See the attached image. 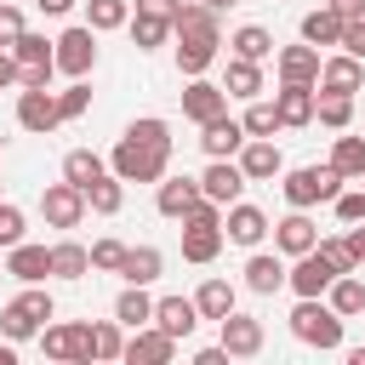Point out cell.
<instances>
[{
	"instance_id": "cell-1",
	"label": "cell",
	"mask_w": 365,
	"mask_h": 365,
	"mask_svg": "<svg viewBox=\"0 0 365 365\" xmlns=\"http://www.w3.org/2000/svg\"><path fill=\"white\" fill-rule=\"evenodd\" d=\"M165 160H171V125L165 120H131L125 125V137L114 143V154H108V165H114V177H125V182H160L165 177Z\"/></svg>"
},
{
	"instance_id": "cell-2",
	"label": "cell",
	"mask_w": 365,
	"mask_h": 365,
	"mask_svg": "<svg viewBox=\"0 0 365 365\" xmlns=\"http://www.w3.org/2000/svg\"><path fill=\"white\" fill-rule=\"evenodd\" d=\"M171 34H177V74H205L217 63V46H222V29H217V6L205 0H182L177 17H171Z\"/></svg>"
},
{
	"instance_id": "cell-3",
	"label": "cell",
	"mask_w": 365,
	"mask_h": 365,
	"mask_svg": "<svg viewBox=\"0 0 365 365\" xmlns=\"http://www.w3.org/2000/svg\"><path fill=\"white\" fill-rule=\"evenodd\" d=\"M222 205L217 200H200L188 217H182V257L188 262H211L217 251H222Z\"/></svg>"
},
{
	"instance_id": "cell-4",
	"label": "cell",
	"mask_w": 365,
	"mask_h": 365,
	"mask_svg": "<svg viewBox=\"0 0 365 365\" xmlns=\"http://www.w3.org/2000/svg\"><path fill=\"white\" fill-rule=\"evenodd\" d=\"M57 314V302L40 291V285H29L23 297H11L6 308H0V331H6V342H29V336H40L46 331V319Z\"/></svg>"
},
{
	"instance_id": "cell-5",
	"label": "cell",
	"mask_w": 365,
	"mask_h": 365,
	"mask_svg": "<svg viewBox=\"0 0 365 365\" xmlns=\"http://www.w3.org/2000/svg\"><path fill=\"white\" fill-rule=\"evenodd\" d=\"M291 331H297V342H308V348H342V314H336L325 297H302L297 314H291Z\"/></svg>"
},
{
	"instance_id": "cell-6",
	"label": "cell",
	"mask_w": 365,
	"mask_h": 365,
	"mask_svg": "<svg viewBox=\"0 0 365 365\" xmlns=\"http://www.w3.org/2000/svg\"><path fill=\"white\" fill-rule=\"evenodd\" d=\"M342 182H348V177H342L336 165H297V171H285L279 188H285V200H291L297 211H308V205H319V200H336Z\"/></svg>"
},
{
	"instance_id": "cell-7",
	"label": "cell",
	"mask_w": 365,
	"mask_h": 365,
	"mask_svg": "<svg viewBox=\"0 0 365 365\" xmlns=\"http://www.w3.org/2000/svg\"><path fill=\"white\" fill-rule=\"evenodd\" d=\"M97 68V29L91 23H80V29H63L57 34V74H68V80H86Z\"/></svg>"
},
{
	"instance_id": "cell-8",
	"label": "cell",
	"mask_w": 365,
	"mask_h": 365,
	"mask_svg": "<svg viewBox=\"0 0 365 365\" xmlns=\"http://www.w3.org/2000/svg\"><path fill=\"white\" fill-rule=\"evenodd\" d=\"M17 125L34 131V137L57 131V125H63V114H57V91H51V86H23V91H17Z\"/></svg>"
},
{
	"instance_id": "cell-9",
	"label": "cell",
	"mask_w": 365,
	"mask_h": 365,
	"mask_svg": "<svg viewBox=\"0 0 365 365\" xmlns=\"http://www.w3.org/2000/svg\"><path fill=\"white\" fill-rule=\"evenodd\" d=\"M40 354L46 359H68V365H91V325H46L40 331Z\"/></svg>"
},
{
	"instance_id": "cell-10",
	"label": "cell",
	"mask_w": 365,
	"mask_h": 365,
	"mask_svg": "<svg viewBox=\"0 0 365 365\" xmlns=\"http://www.w3.org/2000/svg\"><path fill=\"white\" fill-rule=\"evenodd\" d=\"M40 217H46L51 228H80V217H86V188H74L68 177L51 182V188H40Z\"/></svg>"
},
{
	"instance_id": "cell-11",
	"label": "cell",
	"mask_w": 365,
	"mask_h": 365,
	"mask_svg": "<svg viewBox=\"0 0 365 365\" xmlns=\"http://www.w3.org/2000/svg\"><path fill=\"white\" fill-rule=\"evenodd\" d=\"M222 234L234 240V245H262L268 234H274V222H268V211H257V205H245V200H234L228 211H222Z\"/></svg>"
},
{
	"instance_id": "cell-12",
	"label": "cell",
	"mask_w": 365,
	"mask_h": 365,
	"mask_svg": "<svg viewBox=\"0 0 365 365\" xmlns=\"http://www.w3.org/2000/svg\"><path fill=\"white\" fill-rule=\"evenodd\" d=\"M171 354H177V336H171V331H160V325H137L120 359H125V365H165Z\"/></svg>"
},
{
	"instance_id": "cell-13",
	"label": "cell",
	"mask_w": 365,
	"mask_h": 365,
	"mask_svg": "<svg viewBox=\"0 0 365 365\" xmlns=\"http://www.w3.org/2000/svg\"><path fill=\"white\" fill-rule=\"evenodd\" d=\"M240 171H245V182H268V177H279V171H285L279 143H274V137H245V148H240Z\"/></svg>"
},
{
	"instance_id": "cell-14",
	"label": "cell",
	"mask_w": 365,
	"mask_h": 365,
	"mask_svg": "<svg viewBox=\"0 0 365 365\" xmlns=\"http://www.w3.org/2000/svg\"><path fill=\"white\" fill-rule=\"evenodd\" d=\"M217 331H222V348H228V359H251V354H262V319H251V314H228V319H217Z\"/></svg>"
},
{
	"instance_id": "cell-15",
	"label": "cell",
	"mask_w": 365,
	"mask_h": 365,
	"mask_svg": "<svg viewBox=\"0 0 365 365\" xmlns=\"http://www.w3.org/2000/svg\"><path fill=\"white\" fill-rule=\"evenodd\" d=\"M319 63H325V57H319V46H308V40H302V46H285V51L274 57V68H279L285 86H319Z\"/></svg>"
},
{
	"instance_id": "cell-16",
	"label": "cell",
	"mask_w": 365,
	"mask_h": 365,
	"mask_svg": "<svg viewBox=\"0 0 365 365\" xmlns=\"http://www.w3.org/2000/svg\"><path fill=\"white\" fill-rule=\"evenodd\" d=\"M182 114H188L194 125H205V120H217V114H228V91L194 74V80L182 86Z\"/></svg>"
},
{
	"instance_id": "cell-17",
	"label": "cell",
	"mask_w": 365,
	"mask_h": 365,
	"mask_svg": "<svg viewBox=\"0 0 365 365\" xmlns=\"http://www.w3.org/2000/svg\"><path fill=\"white\" fill-rule=\"evenodd\" d=\"M200 148H205L211 160H234V154L245 148V120H228V114L205 120V125H200Z\"/></svg>"
},
{
	"instance_id": "cell-18",
	"label": "cell",
	"mask_w": 365,
	"mask_h": 365,
	"mask_svg": "<svg viewBox=\"0 0 365 365\" xmlns=\"http://www.w3.org/2000/svg\"><path fill=\"white\" fill-rule=\"evenodd\" d=\"M240 188H245V171H240V160H211V165H205V177H200V194H205V200H217L222 211L240 200Z\"/></svg>"
},
{
	"instance_id": "cell-19",
	"label": "cell",
	"mask_w": 365,
	"mask_h": 365,
	"mask_svg": "<svg viewBox=\"0 0 365 365\" xmlns=\"http://www.w3.org/2000/svg\"><path fill=\"white\" fill-rule=\"evenodd\" d=\"M331 279H336V268H331V262L319 257V245H314V251H302V257H297V268H291V279H285V285H291L297 297H325V291H331Z\"/></svg>"
},
{
	"instance_id": "cell-20",
	"label": "cell",
	"mask_w": 365,
	"mask_h": 365,
	"mask_svg": "<svg viewBox=\"0 0 365 365\" xmlns=\"http://www.w3.org/2000/svg\"><path fill=\"white\" fill-rule=\"evenodd\" d=\"M274 245H279L285 257H302V251H314V245H319V228H314V217L291 205V217H279V222H274Z\"/></svg>"
},
{
	"instance_id": "cell-21",
	"label": "cell",
	"mask_w": 365,
	"mask_h": 365,
	"mask_svg": "<svg viewBox=\"0 0 365 365\" xmlns=\"http://www.w3.org/2000/svg\"><path fill=\"white\" fill-rule=\"evenodd\" d=\"M6 274L23 279V285H40V279L51 274V245H29V240H17V245L6 251Z\"/></svg>"
},
{
	"instance_id": "cell-22",
	"label": "cell",
	"mask_w": 365,
	"mask_h": 365,
	"mask_svg": "<svg viewBox=\"0 0 365 365\" xmlns=\"http://www.w3.org/2000/svg\"><path fill=\"white\" fill-rule=\"evenodd\" d=\"M200 200H205V194H200V177H165V182H160V194H154L160 217H177V222H182Z\"/></svg>"
},
{
	"instance_id": "cell-23",
	"label": "cell",
	"mask_w": 365,
	"mask_h": 365,
	"mask_svg": "<svg viewBox=\"0 0 365 365\" xmlns=\"http://www.w3.org/2000/svg\"><path fill=\"white\" fill-rule=\"evenodd\" d=\"M154 325L182 342V336H194V325H200V302H194V297H160V302H154Z\"/></svg>"
},
{
	"instance_id": "cell-24",
	"label": "cell",
	"mask_w": 365,
	"mask_h": 365,
	"mask_svg": "<svg viewBox=\"0 0 365 365\" xmlns=\"http://www.w3.org/2000/svg\"><path fill=\"white\" fill-rule=\"evenodd\" d=\"M359 86H365V63H359V57L342 51V57H325V63H319V91H342V97H354Z\"/></svg>"
},
{
	"instance_id": "cell-25",
	"label": "cell",
	"mask_w": 365,
	"mask_h": 365,
	"mask_svg": "<svg viewBox=\"0 0 365 365\" xmlns=\"http://www.w3.org/2000/svg\"><path fill=\"white\" fill-rule=\"evenodd\" d=\"M285 279H291V268H285L274 251H251V262H245V285H251L257 297H274Z\"/></svg>"
},
{
	"instance_id": "cell-26",
	"label": "cell",
	"mask_w": 365,
	"mask_h": 365,
	"mask_svg": "<svg viewBox=\"0 0 365 365\" xmlns=\"http://www.w3.org/2000/svg\"><path fill=\"white\" fill-rule=\"evenodd\" d=\"M274 103H279V120H285V125H308L319 91H314V86H285V80H279V97H274Z\"/></svg>"
},
{
	"instance_id": "cell-27",
	"label": "cell",
	"mask_w": 365,
	"mask_h": 365,
	"mask_svg": "<svg viewBox=\"0 0 365 365\" xmlns=\"http://www.w3.org/2000/svg\"><path fill=\"white\" fill-rule=\"evenodd\" d=\"M160 268H165V257H160L154 245H137V251H125L120 279H125V285H154V279H160Z\"/></svg>"
},
{
	"instance_id": "cell-28",
	"label": "cell",
	"mask_w": 365,
	"mask_h": 365,
	"mask_svg": "<svg viewBox=\"0 0 365 365\" xmlns=\"http://www.w3.org/2000/svg\"><path fill=\"white\" fill-rule=\"evenodd\" d=\"M114 319L131 325V331H137V325H154V297H148L143 285H125V291L114 297Z\"/></svg>"
},
{
	"instance_id": "cell-29",
	"label": "cell",
	"mask_w": 365,
	"mask_h": 365,
	"mask_svg": "<svg viewBox=\"0 0 365 365\" xmlns=\"http://www.w3.org/2000/svg\"><path fill=\"white\" fill-rule=\"evenodd\" d=\"M342 23H348V17H336L331 6H319V11L302 17V40H308V46H342Z\"/></svg>"
},
{
	"instance_id": "cell-30",
	"label": "cell",
	"mask_w": 365,
	"mask_h": 365,
	"mask_svg": "<svg viewBox=\"0 0 365 365\" xmlns=\"http://www.w3.org/2000/svg\"><path fill=\"white\" fill-rule=\"evenodd\" d=\"M86 205L97 211V217H114L120 205H125V177H114V171H103L91 188H86Z\"/></svg>"
},
{
	"instance_id": "cell-31",
	"label": "cell",
	"mask_w": 365,
	"mask_h": 365,
	"mask_svg": "<svg viewBox=\"0 0 365 365\" xmlns=\"http://www.w3.org/2000/svg\"><path fill=\"white\" fill-rule=\"evenodd\" d=\"M325 302H331L342 319L365 314V279H354V274H336V279H331V291H325Z\"/></svg>"
},
{
	"instance_id": "cell-32",
	"label": "cell",
	"mask_w": 365,
	"mask_h": 365,
	"mask_svg": "<svg viewBox=\"0 0 365 365\" xmlns=\"http://www.w3.org/2000/svg\"><path fill=\"white\" fill-rule=\"evenodd\" d=\"M125 29H131L137 51H154V46H165V40H171V17H160V11H137Z\"/></svg>"
},
{
	"instance_id": "cell-33",
	"label": "cell",
	"mask_w": 365,
	"mask_h": 365,
	"mask_svg": "<svg viewBox=\"0 0 365 365\" xmlns=\"http://www.w3.org/2000/svg\"><path fill=\"white\" fill-rule=\"evenodd\" d=\"M228 46H234V57H251V63H262V57H274V34H268L262 23H240Z\"/></svg>"
},
{
	"instance_id": "cell-34",
	"label": "cell",
	"mask_w": 365,
	"mask_h": 365,
	"mask_svg": "<svg viewBox=\"0 0 365 365\" xmlns=\"http://www.w3.org/2000/svg\"><path fill=\"white\" fill-rule=\"evenodd\" d=\"M314 120H319L325 131H348V125H354V97H342V91H319Z\"/></svg>"
},
{
	"instance_id": "cell-35",
	"label": "cell",
	"mask_w": 365,
	"mask_h": 365,
	"mask_svg": "<svg viewBox=\"0 0 365 365\" xmlns=\"http://www.w3.org/2000/svg\"><path fill=\"white\" fill-rule=\"evenodd\" d=\"M103 171H108V165H103V154H91V148H68V154H63V177H68L74 188H91Z\"/></svg>"
},
{
	"instance_id": "cell-36",
	"label": "cell",
	"mask_w": 365,
	"mask_h": 365,
	"mask_svg": "<svg viewBox=\"0 0 365 365\" xmlns=\"http://www.w3.org/2000/svg\"><path fill=\"white\" fill-rule=\"evenodd\" d=\"M194 302H200V319H228L234 314V285L228 279H205L194 291Z\"/></svg>"
},
{
	"instance_id": "cell-37",
	"label": "cell",
	"mask_w": 365,
	"mask_h": 365,
	"mask_svg": "<svg viewBox=\"0 0 365 365\" xmlns=\"http://www.w3.org/2000/svg\"><path fill=\"white\" fill-rule=\"evenodd\" d=\"M222 91H228V97H257V91H262V68H257L251 57H228V80H222Z\"/></svg>"
},
{
	"instance_id": "cell-38",
	"label": "cell",
	"mask_w": 365,
	"mask_h": 365,
	"mask_svg": "<svg viewBox=\"0 0 365 365\" xmlns=\"http://www.w3.org/2000/svg\"><path fill=\"white\" fill-rule=\"evenodd\" d=\"M86 268H91V251L86 245H74V240L51 245V274L57 279H86Z\"/></svg>"
},
{
	"instance_id": "cell-39",
	"label": "cell",
	"mask_w": 365,
	"mask_h": 365,
	"mask_svg": "<svg viewBox=\"0 0 365 365\" xmlns=\"http://www.w3.org/2000/svg\"><path fill=\"white\" fill-rule=\"evenodd\" d=\"M86 23H91L97 34L125 29V23H131V0H86Z\"/></svg>"
},
{
	"instance_id": "cell-40",
	"label": "cell",
	"mask_w": 365,
	"mask_h": 365,
	"mask_svg": "<svg viewBox=\"0 0 365 365\" xmlns=\"http://www.w3.org/2000/svg\"><path fill=\"white\" fill-rule=\"evenodd\" d=\"M11 57H17V63H51V68H57V40H46V34H29V29H23V34L11 40Z\"/></svg>"
},
{
	"instance_id": "cell-41",
	"label": "cell",
	"mask_w": 365,
	"mask_h": 365,
	"mask_svg": "<svg viewBox=\"0 0 365 365\" xmlns=\"http://www.w3.org/2000/svg\"><path fill=\"white\" fill-rule=\"evenodd\" d=\"M274 131H285L279 103H257V97H251V108H245V137H274Z\"/></svg>"
},
{
	"instance_id": "cell-42",
	"label": "cell",
	"mask_w": 365,
	"mask_h": 365,
	"mask_svg": "<svg viewBox=\"0 0 365 365\" xmlns=\"http://www.w3.org/2000/svg\"><path fill=\"white\" fill-rule=\"evenodd\" d=\"M331 165H336L342 177H365V137H336Z\"/></svg>"
},
{
	"instance_id": "cell-43",
	"label": "cell",
	"mask_w": 365,
	"mask_h": 365,
	"mask_svg": "<svg viewBox=\"0 0 365 365\" xmlns=\"http://www.w3.org/2000/svg\"><path fill=\"white\" fill-rule=\"evenodd\" d=\"M91 354H97V359H120V354H125L120 319H97V325H91Z\"/></svg>"
},
{
	"instance_id": "cell-44",
	"label": "cell",
	"mask_w": 365,
	"mask_h": 365,
	"mask_svg": "<svg viewBox=\"0 0 365 365\" xmlns=\"http://www.w3.org/2000/svg\"><path fill=\"white\" fill-rule=\"evenodd\" d=\"M319 257L336 268V274H354L359 268V257H354V245L348 240H336V234H319Z\"/></svg>"
},
{
	"instance_id": "cell-45",
	"label": "cell",
	"mask_w": 365,
	"mask_h": 365,
	"mask_svg": "<svg viewBox=\"0 0 365 365\" xmlns=\"http://www.w3.org/2000/svg\"><path fill=\"white\" fill-rule=\"evenodd\" d=\"M86 103H91V86H86V80H68V86L57 91V114H63V120H80Z\"/></svg>"
},
{
	"instance_id": "cell-46",
	"label": "cell",
	"mask_w": 365,
	"mask_h": 365,
	"mask_svg": "<svg viewBox=\"0 0 365 365\" xmlns=\"http://www.w3.org/2000/svg\"><path fill=\"white\" fill-rule=\"evenodd\" d=\"M125 251H131V245H120V240H97V245H91V268H103V274H120Z\"/></svg>"
},
{
	"instance_id": "cell-47",
	"label": "cell",
	"mask_w": 365,
	"mask_h": 365,
	"mask_svg": "<svg viewBox=\"0 0 365 365\" xmlns=\"http://www.w3.org/2000/svg\"><path fill=\"white\" fill-rule=\"evenodd\" d=\"M17 240H23V211L11 200H0V251H11Z\"/></svg>"
},
{
	"instance_id": "cell-48",
	"label": "cell",
	"mask_w": 365,
	"mask_h": 365,
	"mask_svg": "<svg viewBox=\"0 0 365 365\" xmlns=\"http://www.w3.org/2000/svg\"><path fill=\"white\" fill-rule=\"evenodd\" d=\"M331 205H336V222H348V228H354V222H365V188H354V194H336Z\"/></svg>"
},
{
	"instance_id": "cell-49",
	"label": "cell",
	"mask_w": 365,
	"mask_h": 365,
	"mask_svg": "<svg viewBox=\"0 0 365 365\" xmlns=\"http://www.w3.org/2000/svg\"><path fill=\"white\" fill-rule=\"evenodd\" d=\"M342 51L365 63V17H348V23H342Z\"/></svg>"
},
{
	"instance_id": "cell-50",
	"label": "cell",
	"mask_w": 365,
	"mask_h": 365,
	"mask_svg": "<svg viewBox=\"0 0 365 365\" xmlns=\"http://www.w3.org/2000/svg\"><path fill=\"white\" fill-rule=\"evenodd\" d=\"M17 34H23V11H17V6H11V0H0V40H6V46H11V40H17Z\"/></svg>"
},
{
	"instance_id": "cell-51",
	"label": "cell",
	"mask_w": 365,
	"mask_h": 365,
	"mask_svg": "<svg viewBox=\"0 0 365 365\" xmlns=\"http://www.w3.org/2000/svg\"><path fill=\"white\" fill-rule=\"evenodd\" d=\"M336 17H365V0H325Z\"/></svg>"
},
{
	"instance_id": "cell-52",
	"label": "cell",
	"mask_w": 365,
	"mask_h": 365,
	"mask_svg": "<svg viewBox=\"0 0 365 365\" xmlns=\"http://www.w3.org/2000/svg\"><path fill=\"white\" fill-rule=\"evenodd\" d=\"M182 0H137V11H160V17H177Z\"/></svg>"
},
{
	"instance_id": "cell-53",
	"label": "cell",
	"mask_w": 365,
	"mask_h": 365,
	"mask_svg": "<svg viewBox=\"0 0 365 365\" xmlns=\"http://www.w3.org/2000/svg\"><path fill=\"white\" fill-rule=\"evenodd\" d=\"M222 359H228V348H222V342H217V348H200V354H194V365H222Z\"/></svg>"
},
{
	"instance_id": "cell-54",
	"label": "cell",
	"mask_w": 365,
	"mask_h": 365,
	"mask_svg": "<svg viewBox=\"0 0 365 365\" xmlns=\"http://www.w3.org/2000/svg\"><path fill=\"white\" fill-rule=\"evenodd\" d=\"M348 245H354V257H359V268H365V222L348 228Z\"/></svg>"
},
{
	"instance_id": "cell-55",
	"label": "cell",
	"mask_w": 365,
	"mask_h": 365,
	"mask_svg": "<svg viewBox=\"0 0 365 365\" xmlns=\"http://www.w3.org/2000/svg\"><path fill=\"white\" fill-rule=\"evenodd\" d=\"M46 17H63V11H74V0H34Z\"/></svg>"
},
{
	"instance_id": "cell-56",
	"label": "cell",
	"mask_w": 365,
	"mask_h": 365,
	"mask_svg": "<svg viewBox=\"0 0 365 365\" xmlns=\"http://www.w3.org/2000/svg\"><path fill=\"white\" fill-rule=\"evenodd\" d=\"M0 365H17V348H11V342L0 348Z\"/></svg>"
},
{
	"instance_id": "cell-57",
	"label": "cell",
	"mask_w": 365,
	"mask_h": 365,
	"mask_svg": "<svg viewBox=\"0 0 365 365\" xmlns=\"http://www.w3.org/2000/svg\"><path fill=\"white\" fill-rule=\"evenodd\" d=\"M348 365H365V348H354V354H348Z\"/></svg>"
},
{
	"instance_id": "cell-58",
	"label": "cell",
	"mask_w": 365,
	"mask_h": 365,
	"mask_svg": "<svg viewBox=\"0 0 365 365\" xmlns=\"http://www.w3.org/2000/svg\"><path fill=\"white\" fill-rule=\"evenodd\" d=\"M205 6H217V11H228V6H234V0H205Z\"/></svg>"
},
{
	"instance_id": "cell-59",
	"label": "cell",
	"mask_w": 365,
	"mask_h": 365,
	"mask_svg": "<svg viewBox=\"0 0 365 365\" xmlns=\"http://www.w3.org/2000/svg\"><path fill=\"white\" fill-rule=\"evenodd\" d=\"M0 51H11V46H6V40H0Z\"/></svg>"
},
{
	"instance_id": "cell-60",
	"label": "cell",
	"mask_w": 365,
	"mask_h": 365,
	"mask_svg": "<svg viewBox=\"0 0 365 365\" xmlns=\"http://www.w3.org/2000/svg\"><path fill=\"white\" fill-rule=\"evenodd\" d=\"M359 188H365V177H359Z\"/></svg>"
},
{
	"instance_id": "cell-61",
	"label": "cell",
	"mask_w": 365,
	"mask_h": 365,
	"mask_svg": "<svg viewBox=\"0 0 365 365\" xmlns=\"http://www.w3.org/2000/svg\"><path fill=\"white\" fill-rule=\"evenodd\" d=\"M0 274H6V262H0Z\"/></svg>"
}]
</instances>
